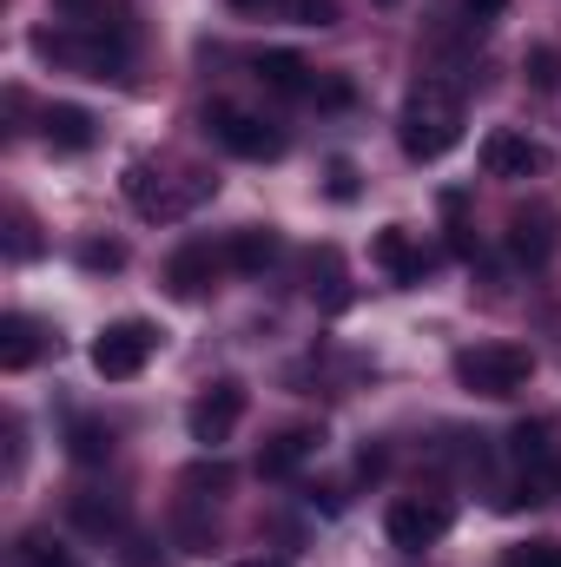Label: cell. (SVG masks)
<instances>
[{
    "instance_id": "obj_1",
    "label": "cell",
    "mask_w": 561,
    "mask_h": 567,
    "mask_svg": "<svg viewBox=\"0 0 561 567\" xmlns=\"http://www.w3.org/2000/svg\"><path fill=\"white\" fill-rule=\"evenodd\" d=\"M397 140H404V152H410L417 165L456 152V140H462V93H456L442 73H422L417 86H410L404 120H397Z\"/></svg>"
},
{
    "instance_id": "obj_2",
    "label": "cell",
    "mask_w": 561,
    "mask_h": 567,
    "mask_svg": "<svg viewBox=\"0 0 561 567\" xmlns=\"http://www.w3.org/2000/svg\"><path fill=\"white\" fill-rule=\"evenodd\" d=\"M33 53L53 60V66H67V73H80V80H120L126 73V47L106 40L100 27H40Z\"/></svg>"
},
{
    "instance_id": "obj_3",
    "label": "cell",
    "mask_w": 561,
    "mask_h": 567,
    "mask_svg": "<svg viewBox=\"0 0 561 567\" xmlns=\"http://www.w3.org/2000/svg\"><path fill=\"white\" fill-rule=\"evenodd\" d=\"M529 377H536V357H529L522 343H476V350L456 357V383H462L469 396H489V403L522 396Z\"/></svg>"
},
{
    "instance_id": "obj_4",
    "label": "cell",
    "mask_w": 561,
    "mask_h": 567,
    "mask_svg": "<svg viewBox=\"0 0 561 567\" xmlns=\"http://www.w3.org/2000/svg\"><path fill=\"white\" fill-rule=\"evenodd\" d=\"M126 198H133V212H145V218H159V225H172V218H185L198 198H212V178L205 172H185V178H165L152 158H133L126 165Z\"/></svg>"
},
{
    "instance_id": "obj_5",
    "label": "cell",
    "mask_w": 561,
    "mask_h": 567,
    "mask_svg": "<svg viewBox=\"0 0 561 567\" xmlns=\"http://www.w3.org/2000/svg\"><path fill=\"white\" fill-rule=\"evenodd\" d=\"M152 350H159V330H152L145 317H120V323H106V330L93 337V370H100L106 383H133L145 363H152Z\"/></svg>"
},
{
    "instance_id": "obj_6",
    "label": "cell",
    "mask_w": 561,
    "mask_h": 567,
    "mask_svg": "<svg viewBox=\"0 0 561 567\" xmlns=\"http://www.w3.org/2000/svg\"><path fill=\"white\" fill-rule=\"evenodd\" d=\"M449 522H456V508H449L442 495H404V502H390L384 535H390V548L422 555V548H436V542L449 535Z\"/></svg>"
},
{
    "instance_id": "obj_7",
    "label": "cell",
    "mask_w": 561,
    "mask_h": 567,
    "mask_svg": "<svg viewBox=\"0 0 561 567\" xmlns=\"http://www.w3.org/2000/svg\"><path fill=\"white\" fill-rule=\"evenodd\" d=\"M205 133L225 145L232 158H278L284 152L278 126H265L258 113H245V106H232V100H212V106H205Z\"/></svg>"
},
{
    "instance_id": "obj_8",
    "label": "cell",
    "mask_w": 561,
    "mask_h": 567,
    "mask_svg": "<svg viewBox=\"0 0 561 567\" xmlns=\"http://www.w3.org/2000/svg\"><path fill=\"white\" fill-rule=\"evenodd\" d=\"M192 442H205V449H218V442H232V429L245 423V390L232 383V377H218L198 403H192Z\"/></svg>"
},
{
    "instance_id": "obj_9",
    "label": "cell",
    "mask_w": 561,
    "mask_h": 567,
    "mask_svg": "<svg viewBox=\"0 0 561 567\" xmlns=\"http://www.w3.org/2000/svg\"><path fill=\"white\" fill-rule=\"evenodd\" d=\"M555 245H561V218H555V205H522V212L509 218V251H516V265L542 271V265L555 258Z\"/></svg>"
},
{
    "instance_id": "obj_10",
    "label": "cell",
    "mask_w": 561,
    "mask_h": 567,
    "mask_svg": "<svg viewBox=\"0 0 561 567\" xmlns=\"http://www.w3.org/2000/svg\"><path fill=\"white\" fill-rule=\"evenodd\" d=\"M542 165H549V152L529 140V133H516V126H496L482 140V172L489 178H536Z\"/></svg>"
},
{
    "instance_id": "obj_11",
    "label": "cell",
    "mask_w": 561,
    "mask_h": 567,
    "mask_svg": "<svg viewBox=\"0 0 561 567\" xmlns=\"http://www.w3.org/2000/svg\"><path fill=\"white\" fill-rule=\"evenodd\" d=\"M317 449H324V435H317V429H310V423H290V429H278V435L258 449V475H265V482H284V475H297Z\"/></svg>"
},
{
    "instance_id": "obj_12",
    "label": "cell",
    "mask_w": 561,
    "mask_h": 567,
    "mask_svg": "<svg viewBox=\"0 0 561 567\" xmlns=\"http://www.w3.org/2000/svg\"><path fill=\"white\" fill-rule=\"evenodd\" d=\"M218 271H225V251H212L205 238H192V245H178V251L165 258V284H172L178 297H205Z\"/></svg>"
},
{
    "instance_id": "obj_13",
    "label": "cell",
    "mask_w": 561,
    "mask_h": 567,
    "mask_svg": "<svg viewBox=\"0 0 561 567\" xmlns=\"http://www.w3.org/2000/svg\"><path fill=\"white\" fill-rule=\"evenodd\" d=\"M47 343H53V337H47L27 310H7V317H0V370H13V377L33 370V363L47 357Z\"/></svg>"
},
{
    "instance_id": "obj_14",
    "label": "cell",
    "mask_w": 561,
    "mask_h": 567,
    "mask_svg": "<svg viewBox=\"0 0 561 567\" xmlns=\"http://www.w3.org/2000/svg\"><path fill=\"white\" fill-rule=\"evenodd\" d=\"M252 66H258V80H265L272 93H284V100H310V93H317V73H310V66H304L290 47H272V53H258Z\"/></svg>"
},
{
    "instance_id": "obj_15",
    "label": "cell",
    "mask_w": 561,
    "mask_h": 567,
    "mask_svg": "<svg viewBox=\"0 0 561 567\" xmlns=\"http://www.w3.org/2000/svg\"><path fill=\"white\" fill-rule=\"evenodd\" d=\"M40 140L53 152H86L93 145V113L86 106H47L40 113Z\"/></svg>"
},
{
    "instance_id": "obj_16",
    "label": "cell",
    "mask_w": 561,
    "mask_h": 567,
    "mask_svg": "<svg viewBox=\"0 0 561 567\" xmlns=\"http://www.w3.org/2000/svg\"><path fill=\"white\" fill-rule=\"evenodd\" d=\"M370 258H377L397 284H417L422 278V251H417V238H410L404 225H384V231H377V245H370Z\"/></svg>"
},
{
    "instance_id": "obj_17",
    "label": "cell",
    "mask_w": 561,
    "mask_h": 567,
    "mask_svg": "<svg viewBox=\"0 0 561 567\" xmlns=\"http://www.w3.org/2000/svg\"><path fill=\"white\" fill-rule=\"evenodd\" d=\"M272 258H278V231H265V225H245V231H232V245H225V265L245 271V278H258Z\"/></svg>"
},
{
    "instance_id": "obj_18",
    "label": "cell",
    "mask_w": 561,
    "mask_h": 567,
    "mask_svg": "<svg viewBox=\"0 0 561 567\" xmlns=\"http://www.w3.org/2000/svg\"><path fill=\"white\" fill-rule=\"evenodd\" d=\"M509 455L529 468V482H542L555 468V442H549V423H516L509 429Z\"/></svg>"
},
{
    "instance_id": "obj_19",
    "label": "cell",
    "mask_w": 561,
    "mask_h": 567,
    "mask_svg": "<svg viewBox=\"0 0 561 567\" xmlns=\"http://www.w3.org/2000/svg\"><path fill=\"white\" fill-rule=\"evenodd\" d=\"M73 522H80L86 535H120V528H126V508H120L113 495H93V488H86V495H73Z\"/></svg>"
},
{
    "instance_id": "obj_20",
    "label": "cell",
    "mask_w": 561,
    "mask_h": 567,
    "mask_svg": "<svg viewBox=\"0 0 561 567\" xmlns=\"http://www.w3.org/2000/svg\"><path fill=\"white\" fill-rule=\"evenodd\" d=\"M67 442H73V462H113V429L93 423V416H80L67 429Z\"/></svg>"
},
{
    "instance_id": "obj_21",
    "label": "cell",
    "mask_w": 561,
    "mask_h": 567,
    "mask_svg": "<svg viewBox=\"0 0 561 567\" xmlns=\"http://www.w3.org/2000/svg\"><path fill=\"white\" fill-rule=\"evenodd\" d=\"M13 567H80L60 542H47V535H27L20 548H13Z\"/></svg>"
},
{
    "instance_id": "obj_22",
    "label": "cell",
    "mask_w": 561,
    "mask_h": 567,
    "mask_svg": "<svg viewBox=\"0 0 561 567\" xmlns=\"http://www.w3.org/2000/svg\"><path fill=\"white\" fill-rule=\"evenodd\" d=\"M185 488H192L198 502H218V495L232 488V468H225V462H198V468H185Z\"/></svg>"
},
{
    "instance_id": "obj_23",
    "label": "cell",
    "mask_w": 561,
    "mask_h": 567,
    "mask_svg": "<svg viewBox=\"0 0 561 567\" xmlns=\"http://www.w3.org/2000/svg\"><path fill=\"white\" fill-rule=\"evenodd\" d=\"M33 251H40V238H33V218H27V212H7V258H13V265H27Z\"/></svg>"
},
{
    "instance_id": "obj_24",
    "label": "cell",
    "mask_w": 561,
    "mask_h": 567,
    "mask_svg": "<svg viewBox=\"0 0 561 567\" xmlns=\"http://www.w3.org/2000/svg\"><path fill=\"white\" fill-rule=\"evenodd\" d=\"M502 567H561V548L555 542H522V548H509Z\"/></svg>"
},
{
    "instance_id": "obj_25",
    "label": "cell",
    "mask_w": 561,
    "mask_h": 567,
    "mask_svg": "<svg viewBox=\"0 0 561 567\" xmlns=\"http://www.w3.org/2000/svg\"><path fill=\"white\" fill-rule=\"evenodd\" d=\"M297 27H337V0H290Z\"/></svg>"
},
{
    "instance_id": "obj_26",
    "label": "cell",
    "mask_w": 561,
    "mask_h": 567,
    "mask_svg": "<svg viewBox=\"0 0 561 567\" xmlns=\"http://www.w3.org/2000/svg\"><path fill=\"white\" fill-rule=\"evenodd\" d=\"M80 265H86V271H120L126 251H120V245H80Z\"/></svg>"
},
{
    "instance_id": "obj_27",
    "label": "cell",
    "mask_w": 561,
    "mask_h": 567,
    "mask_svg": "<svg viewBox=\"0 0 561 567\" xmlns=\"http://www.w3.org/2000/svg\"><path fill=\"white\" fill-rule=\"evenodd\" d=\"M502 7H509V0H462V13H469V33H489V27L502 20Z\"/></svg>"
},
{
    "instance_id": "obj_28",
    "label": "cell",
    "mask_w": 561,
    "mask_h": 567,
    "mask_svg": "<svg viewBox=\"0 0 561 567\" xmlns=\"http://www.w3.org/2000/svg\"><path fill=\"white\" fill-rule=\"evenodd\" d=\"M529 80H536V86H555V80H561L555 47H536V53H529Z\"/></svg>"
},
{
    "instance_id": "obj_29",
    "label": "cell",
    "mask_w": 561,
    "mask_h": 567,
    "mask_svg": "<svg viewBox=\"0 0 561 567\" xmlns=\"http://www.w3.org/2000/svg\"><path fill=\"white\" fill-rule=\"evenodd\" d=\"M60 13H67L73 27H100V20H106V0H60Z\"/></svg>"
},
{
    "instance_id": "obj_30",
    "label": "cell",
    "mask_w": 561,
    "mask_h": 567,
    "mask_svg": "<svg viewBox=\"0 0 561 567\" xmlns=\"http://www.w3.org/2000/svg\"><path fill=\"white\" fill-rule=\"evenodd\" d=\"M317 106H350L357 93H350V80H317V93H310Z\"/></svg>"
},
{
    "instance_id": "obj_31",
    "label": "cell",
    "mask_w": 561,
    "mask_h": 567,
    "mask_svg": "<svg viewBox=\"0 0 561 567\" xmlns=\"http://www.w3.org/2000/svg\"><path fill=\"white\" fill-rule=\"evenodd\" d=\"M245 20H272V13H290V0H232Z\"/></svg>"
},
{
    "instance_id": "obj_32",
    "label": "cell",
    "mask_w": 561,
    "mask_h": 567,
    "mask_svg": "<svg viewBox=\"0 0 561 567\" xmlns=\"http://www.w3.org/2000/svg\"><path fill=\"white\" fill-rule=\"evenodd\" d=\"M350 178H357V172H350V165H330V192H337V198H350V192H357V185H350Z\"/></svg>"
},
{
    "instance_id": "obj_33",
    "label": "cell",
    "mask_w": 561,
    "mask_h": 567,
    "mask_svg": "<svg viewBox=\"0 0 561 567\" xmlns=\"http://www.w3.org/2000/svg\"><path fill=\"white\" fill-rule=\"evenodd\" d=\"M238 567H284V561H238Z\"/></svg>"
},
{
    "instance_id": "obj_34",
    "label": "cell",
    "mask_w": 561,
    "mask_h": 567,
    "mask_svg": "<svg viewBox=\"0 0 561 567\" xmlns=\"http://www.w3.org/2000/svg\"><path fill=\"white\" fill-rule=\"evenodd\" d=\"M377 7H397V0H377Z\"/></svg>"
}]
</instances>
